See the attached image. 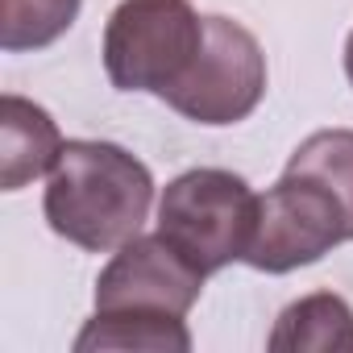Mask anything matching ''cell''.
I'll use <instances>...</instances> for the list:
<instances>
[{"label": "cell", "mask_w": 353, "mask_h": 353, "mask_svg": "<svg viewBox=\"0 0 353 353\" xmlns=\"http://www.w3.org/2000/svg\"><path fill=\"white\" fill-rule=\"evenodd\" d=\"M154 208L150 166L117 141L71 137L46 179V225L92 254L121 250L141 233Z\"/></svg>", "instance_id": "obj_1"}, {"label": "cell", "mask_w": 353, "mask_h": 353, "mask_svg": "<svg viewBox=\"0 0 353 353\" xmlns=\"http://www.w3.org/2000/svg\"><path fill=\"white\" fill-rule=\"evenodd\" d=\"M258 192L225 166L183 170L158 196V233L196 270L216 274L245 262L258 229Z\"/></svg>", "instance_id": "obj_2"}, {"label": "cell", "mask_w": 353, "mask_h": 353, "mask_svg": "<svg viewBox=\"0 0 353 353\" xmlns=\"http://www.w3.org/2000/svg\"><path fill=\"white\" fill-rule=\"evenodd\" d=\"M204 46V17L192 0H121L104 26V71L117 92L166 96Z\"/></svg>", "instance_id": "obj_3"}, {"label": "cell", "mask_w": 353, "mask_h": 353, "mask_svg": "<svg viewBox=\"0 0 353 353\" xmlns=\"http://www.w3.org/2000/svg\"><path fill=\"white\" fill-rule=\"evenodd\" d=\"M266 50L262 42L233 17L208 13L204 17V46L192 63V71L174 83L162 100L196 121V125H237L245 121L262 96H266Z\"/></svg>", "instance_id": "obj_4"}, {"label": "cell", "mask_w": 353, "mask_h": 353, "mask_svg": "<svg viewBox=\"0 0 353 353\" xmlns=\"http://www.w3.org/2000/svg\"><path fill=\"white\" fill-rule=\"evenodd\" d=\"M341 241H349V221L336 196L307 174L283 170V179L258 200V229L245 266L262 274H291L320 262Z\"/></svg>", "instance_id": "obj_5"}, {"label": "cell", "mask_w": 353, "mask_h": 353, "mask_svg": "<svg viewBox=\"0 0 353 353\" xmlns=\"http://www.w3.org/2000/svg\"><path fill=\"white\" fill-rule=\"evenodd\" d=\"M204 270H196L162 233H137L125 241L96 279V307H141L188 316L204 291Z\"/></svg>", "instance_id": "obj_6"}, {"label": "cell", "mask_w": 353, "mask_h": 353, "mask_svg": "<svg viewBox=\"0 0 353 353\" xmlns=\"http://www.w3.org/2000/svg\"><path fill=\"white\" fill-rule=\"evenodd\" d=\"M63 145L67 137L42 104L17 92L0 96V188L5 192H21L26 183L50 174Z\"/></svg>", "instance_id": "obj_7"}, {"label": "cell", "mask_w": 353, "mask_h": 353, "mask_svg": "<svg viewBox=\"0 0 353 353\" xmlns=\"http://www.w3.org/2000/svg\"><path fill=\"white\" fill-rule=\"evenodd\" d=\"M188 353L192 349V328L188 316H170V312H141V307H96V316L79 328L75 353Z\"/></svg>", "instance_id": "obj_8"}, {"label": "cell", "mask_w": 353, "mask_h": 353, "mask_svg": "<svg viewBox=\"0 0 353 353\" xmlns=\"http://www.w3.org/2000/svg\"><path fill=\"white\" fill-rule=\"evenodd\" d=\"M270 353H353V307L336 291L287 303L266 336Z\"/></svg>", "instance_id": "obj_9"}, {"label": "cell", "mask_w": 353, "mask_h": 353, "mask_svg": "<svg viewBox=\"0 0 353 353\" xmlns=\"http://www.w3.org/2000/svg\"><path fill=\"white\" fill-rule=\"evenodd\" d=\"M287 170L307 174V179L324 183L336 196L349 221V241H353V129H316L291 150Z\"/></svg>", "instance_id": "obj_10"}, {"label": "cell", "mask_w": 353, "mask_h": 353, "mask_svg": "<svg viewBox=\"0 0 353 353\" xmlns=\"http://www.w3.org/2000/svg\"><path fill=\"white\" fill-rule=\"evenodd\" d=\"M83 0H0V46L9 54L54 46L79 17Z\"/></svg>", "instance_id": "obj_11"}, {"label": "cell", "mask_w": 353, "mask_h": 353, "mask_svg": "<svg viewBox=\"0 0 353 353\" xmlns=\"http://www.w3.org/2000/svg\"><path fill=\"white\" fill-rule=\"evenodd\" d=\"M345 75H349V83H353V30H349V38H345Z\"/></svg>", "instance_id": "obj_12"}]
</instances>
